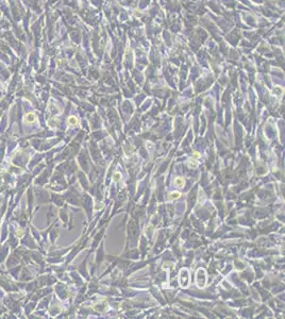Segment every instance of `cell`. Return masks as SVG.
<instances>
[{"label":"cell","instance_id":"52a82bcc","mask_svg":"<svg viewBox=\"0 0 285 319\" xmlns=\"http://www.w3.org/2000/svg\"><path fill=\"white\" fill-rule=\"evenodd\" d=\"M27 119H29V121L32 122L34 120V114H32V113H29V114L27 115Z\"/></svg>","mask_w":285,"mask_h":319},{"label":"cell","instance_id":"9c48e42d","mask_svg":"<svg viewBox=\"0 0 285 319\" xmlns=\"http://www.w3.org/2000/svg\"><path fill=\"white\" fill-rule=\"evenodd\" d=\"M193 157H194V159H199V157H200V154H199L198 152H194Z\"/></svg>","mask_w":285,"mask_h":319},{"label":"cell","instance_id":"7a4b0ae2","mask_svg":"<svg viewBox=\"0 0 285 319\" xmlns=\"http://www.w3.org/2000/svg\"><path fill=\"white\" fill-rule=\"evenodd\" d=\"M206 279H208V277H206L205 270H204L203 268L198 269V270H197V274H196V284H197V286L200 287V288H202V287L205 286Z\"/></svg>","mask_w":285,"mask_h":319},{"label":"cell","instance_id":"3957f363","mask_svg":"<svg viewBox=\"0 0 285 319\" xmlns=\"http://www.w3.org/2000/svg\"><path fill=\"white\" fill-rule=\"evenodd\" d=\"M175 184L182 187V186H184V184H185V181H184L183 178H180V177H179V178H177L176 180H175Z\"/></svg>","mask_w":285,"mask_h":319},{"label":"cell","instance_id":"ba28073f","mask_svg":"<svg viewBox=\"0 0 285 319\" xmlns=\"http://www.w3.org/2000/svg\"><path fill=\"white\" fill-rule=\"evenodd\" d=\"M120 177H121V176H120V173H119V172H116V173H115V175H114L115 181H118V180H119V179H120Z\"/></svg>","mask_w":285,"mask_h":319},{"label":"cell","instance_id":"6da1fadb","mask_svg":"<svg viewBox=\"0 0 285 319\" xmlns=\"http://www.w3.org/2000/svg\"><path fill=\"white\" fill-rule=\"evenodd\" d=\"M189 278H191V277H189V270H187L186 268L181 269L180 274H179V284H180V286L184 287V288L189 286Z\"/></svg>","mask_w":285,"mask_h":319},{"label":"cell","instance_id":"8992f818","mask_svg":"<svg viewBox=\"0 0 285 319\" xmlns=\"http://www.w3.org/2000/svg\"><path fill=\"white\" fill-rule=\"evenodd\" d=\"M77 122H78V119L76 118V117H69L68 118V124H77Z\"/></svg>","mask_w":285,"mask_h":319},{"label":"cell","instance_id":"277c9868","mask_svg":"<svg viewBox=\"0 0 285 319\" xmlns=\"http://www.w3.org/2000/svg\"><path fill=\"white\" fill-rule=\"evenodd\" d=\"M181 194L179 192H170V195H169V199H171V200H176V199H178V198H180Z\"/></svg>","mask_w":285,"mask_h":319},{"label":"cell","instance_id":"5b68a950","mask_svg":"<svg viewBox=\"0 0 285 319\" xmlns=\"http://www.w3.org/2000/svg\"><path fill=\"white\" fill-rule=\"evenodd\" d=\"M189 166L191 168H196L197 166H198V162H196V160L194 159H191L189 160Z\"/></svg>","mask_w":285,"mask_h":319}]
</instances>
